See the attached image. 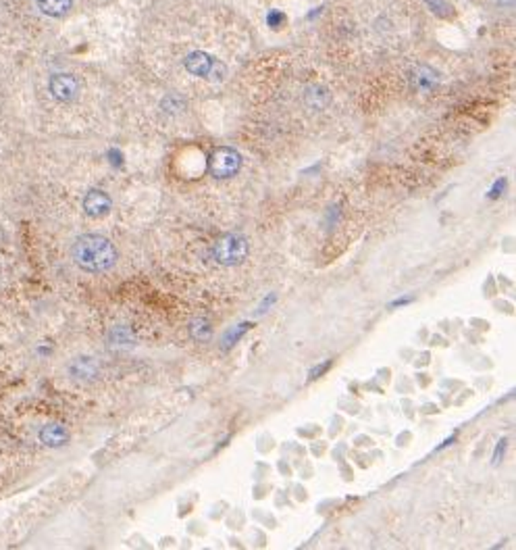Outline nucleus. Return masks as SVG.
Masks as SVG:
<instances>
[{
	"instance_id": "nucleus-7",
	"label": "nucleus",
	"mask_w": 516,
	"mask_h": 550,
	"mask_svg": "<svg viewBox=\"0 0 516 550\" xmlns=\"http://www.w3.org/2000/svg\"><path fill=\"white\" fill-rule=\"evenodd\" d=\"M38 438L44 446H51V448H58L62 444H67L69 440V431L65 429V426L60 424H46L44 428L38 431Z\"/></svg>"
},
{
	"instance_id": "nucleus-6",
	"label": "nucleus",
	"mask_w": 516,
	"mask_h": 550,
	"mask_svg": "<svg viewBox=\"0 0 516 550\" xmlns=\"http://www.w3.org/2000/svg\"><path fill=\"white\" fill-rule=\"evenodd\" d=\"M69 375L77 381H90L98 375V361L92 357H77L69 365Z\"/></svg>"
},
{
	"instance_id": "nucleus-2",
	"label": "nucleus",
	"mask_w": 516,
	"mask_h": 550,
	"mask_svg": "<svg viewBox=\"0 0 516 550\" xmlns=\"http://www.w3.org/2000/svg\"><path fill=\"white\" fill-rule=\"evenodd\" d=\"M248 254V242L239 234H227L215 244V256L223 265H237Z\"/></svg>"
},
{
	"instance_id": "nucleus-10",
	"label": "nucleus",
	"mask_w": 516,
	"mask_h": 550,
	"mask_svg": "<svg viewBox=\"0 0 516 550\" xmlns=\"http://www.w3.org/2000/svg\"><path fill=\"white\" fill-rule=\"evenodd\" d=\"M412 79H414V86L416 88H423V90H429L435 86L437 81V73L429 67H416L414 73H412Z\"/></svg>"
},
{
	"instance_id": "nucleus-11",
	"label": "nucleus",
	"mask_w": 516,
	"mask_h": 550,
	"mask_svg": "<svg viewBox=\"0 0 516 550\" xmlns=\"http://www.w3.org/2000/svg\"><path fill=\"white\" fill-rule=\"evenodd\" d=\"M248 327H250V323H242V325H239L237 329H231L230 334L225 336V342H227V344H233V342H237V340H239V338H242V336L246 334V329H248Z\"/></svg>"
},
{
	"instance_id": "nucleus-4",
	"label": "nucleus",
	"mask_w": 516,
	"mask_h": 550,
	"mask_svg": "<svg viewBox=\"0 0 516 550\" xmlns=\"http://www.w3.org/2000/svg\"><path fill=\"white\" fill-rule=\"evenodd\" d=\"M239 155L233 148H219L211 159V171L215 178H231L239 169Z\"/></svg>"
},
{
	"instance_id": "nucleus-9",
	"label": "nucleus",
	"mask_w": 516,
	"mask_h": 550,
	"mask_svg": "<svg viewBox=\"0 0 516 550\" xmlns=\"http://www.w3.org/2000/svg\"><path fill=\"white\" fill-rule=\"evenodd\" d=\"M36 2L38 8L48 17H62L73 4V0H36Z\"/></svg>"
},
{
	"instance_id": "nucleus-8",
	"label": "nucleus",
	"mask_w": 516,
	"mask_h": 550,
	"mask_svg": "<svg viewBox=\"0 0 516 550\" xmlns=\"http://www.w3.org/2000/svg\"><path fill=\"white\" fill-rule=\"evenodd\" d=\"M183 65H185V69H187L192 75L202 77V75H209V73H211L213 59H211L206 53H202V51H194V53H190V55L185 57Z\"/></svg>"
},
{
	"instance_id": "nucleus-5",
	"label": "nucleus",
	"mask_w": 516,
	"mask_h": 550,
	"mask_svg": "<svg viewBox=\"0 0 516 550\" xmlns=\"http://www.w3.org/2000/svg\"><path fill=\"white\" fill-rule=\"evenodd\" d=\"M111 198L107 192L102 190H90L84 198V211L90 215V217H102L111 211Z\"/></svg>"
},
{
	"instance_id": "nucleus-1",
	"label": "nucleus",
	"mask_w": 516,
	"mask_h": 550,
	"mask_svg": "<svg viewBox=\"0 0 516 550\" xmlns=\"http://www.w3.org/2000/svg\"><path fill=\"white\" fill-rule=\"evenodd\" d=\"M71 256L84 271L102 273L115 267L117 248L109 238L100 234H86L73 242Z\"/></svg>"
},
{
	"instance_id": "nucleus-3",
	"label": "nucleus",
	"mask_w": 516,
	"mask_h": 550,
	"mask_svg": "<svg viewBox=\"0 0 516 550\" xmlns=\"http://www.w3.org/2000/svg\"><path fill=\"white\" fill-rule=\"evenodd\" d=\"M48 90L58 103H71L79 94V81L71 73H55L48 81Z\"/></svg>"
},
{
	"instance_id": "nucleus-12",
	"label": "nucleus",
	"mask_w": 516,
	"mask_h": 550,
	"mask_svg": "<svg viewBox=\"0 0 516 550\" xmlns=\"http://www.w3.org/2000/svg\"><path fill=\"white\" fill-rule=\"evenodd\" d=\"M282 19H284V15H282V13H277V11H273V13L269 15V23H271V25H275V27L279 25V21H282Z\"/></svg>"
}]
</instances>
